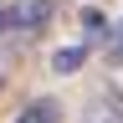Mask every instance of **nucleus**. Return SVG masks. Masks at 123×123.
<instances>
[{"mask_svg":"<svg viewBox=\"0 0 123 123\" xmlns=\"http://www.w3.org/2000/svg\"><path fill=\"white\" fill-rule=\"evenodd\" d=\"M15 123H62V103L56 98H31Z\"/></svg>","mask_w":123,"mask_h":123,"instance_id":"f257e3e1","label":"nucleus"},{"mask_svg":"<svg viewBox=\"0 0 123 123\" xmlns=\"http://www.w3.org/2000/svg\"><path fill=\"white\" fill-rule=\"evenodd\" d=\"M108 62L123 67V21H118V31H113V41H108Z\"/></svg>","mask_w":123,"mask_h":123,"instance_id":"7ed1b4c3","label":"nucleus"},{"mask_svg":"<svg viewBox=\"0 0 123 123\" xmlns=\"http://www.w3.org/2000/svg\"><path fill=\"white\" fill-rule=\"evenodd\" d=\"M82 56H87V46H67V51L51 56V67H56V72H77V67H82Z\"/></svg>","mask_w":123,"mask_h":123,"instance_id":"f03ea898","label":"nucleus"}]
</instances>
